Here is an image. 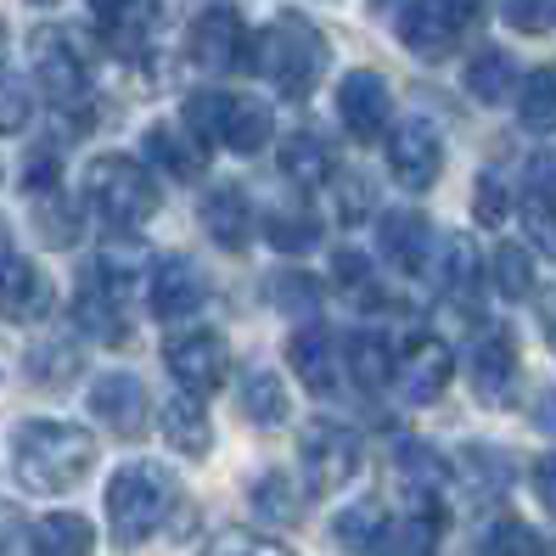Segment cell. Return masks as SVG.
I'll return each mask as SVG.
<instances>
[{"label":"cell","mask_w":556,"mask_h":556,"mask_svg":"<svg viewBox=\"0 0 556 556\" xmlns=\"http://www.w3.org/2000/svg\"><path fill=\"white\" fill-rule=\"evenodd\" d=\"M96 551V529L79 511H51L28 529V556H90Z\"/></svg>","instance_id":"obj_23"},{"label":"cell","mask_w":556,"mask_h":556,"mask_svg":"<svg viewBox=\"0 0 556 556\" xmlns=\"http://www.w3.org/2000/svg\"><path fill=\"white\" fill-rule=\"evenodd\" d=\"M349 371H354V382L366 388V394H377V388L394 377V354H388V343L377 332H354L349 338Z\"/></svg>","instance_id":"obj_31"},{"label":"cell","mask_w":556,"mask_h":556,"mask_svg":"<svg viewBox=\"0 0 556 556\" xmlns=\"http://www.w3.org/2000/svg\"><path fill=\"white\" fill-rule=\"evenodd\" d=\"M90 410H96V421H102L108 433H118V439H141V433H147V421H152L147 382H141V377H129V371L96 377V388H90Z\"/></svg>","instance_id":"obj_12"},{"label":"cell","mask_w":556,"mask_h":556,"mask_svg":"<svg viewBox=\"0 0 556 556\" xmlns=\"http://www.w3.org/2000/svg\"><path fill=\"white\" fill-rule=\"evenodd\" d=\"M281 175L292 186H320L338 175V157H332V141L315 136V129H299V136L281 141Z\"/></svg>","instance_id":"obj_24"},{"label":"cell","mask_w":556,"mask_h":556,"mask_svg":"<svg viewBox=\"0 0 556 556\" xmlns=\"http://www.w3.org/2000/svg\"><path fill=\"white\" fill-rule=\"evenodd\" d=\"M74 320L79 332L96 338V343H124L129 338V276L118 258H90L79 270V287H74Z\"/></svg>","instance_id":"obj_6"},{"label":"cell","mask_w":556,"mask_h":556,"mask_svg":"<svg viewBox=\"0 0 556 556\" xmlns=\"http://www.w3.org/2000/svg\"><path fill=\"white\" fill-rule=\"evenodd\" d=\"M163 366L175 371V382L186 394H214V388H225V377H231V349L214 332H186V338L163 343Z\"/></svg>","instance_id":"obj_11"},{"label":"cell","mask_w":556,"mask_h":556,"mask_svg":"<svg viewBox=\"0 0 556 556\" xmlns=\"http://www.w3.org/2000/svg\"><path fill=\"white\" fill-rule=\"evenodd\" d=\"M394 478L410 489L416 501H433L439 489H444V478H450V467H444V455H439L433 444L405 439V444L394 450Z\"/></svg>","instance_id":"obj_26"},{"label":"cell","mask_w":556,"mask_h":556,"mask_svg":"<svg viewBox=\"0 0 556 556\" xmlns=\"http://www.w3.org/2000/svg\"><path fill=\"white\" fill-rule=\"evenodd\" d=\"M529 191H545V198H556V152H540L529 163Z\"/></svg>","instance_id":"obj_50"},{"label":"cell","mask_w":556,"mask_h":556,"mask_svg":"<svg viewBox=\"0 0 556 556\" xmlns=\"http://www.w3.org/2000/svg\"><path fill=\"white\" fill-rule=\"evenodd\" d=\"M163 439H169L180 455H208L214 444V428H208V410L198 394H175L163 405Z\"/></svg>","instance_id":"obj_25"},{"label":"cell","mask_w":556,"mask_h":556,"mask_svg":"<svg viewBox=\"0 0 556 556\" xmlns=\"http://www.w3.org/2000/svg\"><path fill=\"white\" fill-rule=\"evenodd\" d=\"M265 237H270L276 253H309L320 242V219L309 208H276L265 219Z\"/></svg>","instance_id":"obj_33"},{"label":"cell","mask_w":556,"mask_h":556,"mask_svg":"<svg viewBox=\"0 0 556 556\" xmlns=\"http://www.w3.org/2000/svg\"><path fill=\"white\" fill-rule=\"evenodd\" d=\"M534 489H540V506L556 517V455H545V462L534 467Z\"/></svg>","instance_id":"obj_51"},{"label":"cell","mask_w":556,"mask_h":556,"mask_svg":"<svg viewBox=\"0 0 556 556\" xmlns=\"http://www.w3.org/2000/svg\"><path fill=\"white\" fill-rule=\"evenodd\" d=\"M332 270H338V287L349 292L354 304H377L382 299V287H377V270L366 265V258H359L354 248H343L338 258H332Z\"/></svg>","instance_id":"obj_40"},{"label":"cell","mask_w":556,"mask_h":556,"mask_svg":"<svg viewBox=\"0 0 556 556\" xmlns=\"http://www.w3.org/2000/svg\"><path fill=\"white\" fill-rule=\"evenodd\" d=\"M326 62H332V46H326V35L299 12H281L265 35L253 40V68L265 74V85L281 102H304L320 85Z\"/></svg>","instance_id":"obj_2"},{"label":"cell","mask_w":556,"mask_h":556,"mask_svg":"<svg viewBox=\"0 0 556 556\" xmlns=\"http://www.w3.org/2000/svg\"><path fill=\"white\" fill-rule=\"evenodd\" d=\"M147 157H157L175 180L208 175V147L191 136V129H180V124H152V129H147Z\"/></svg>","instance_id":"obj_21"},{"label":"cell","mask_w":556,"mask_h":556,"mask_svg":"<svg viewBox=\"0 0 556 556\" xmlns=\"http://www.w3.org/2000/svg\"><path fill=\"white\" fill-rule=\"evenodd\" d=\"M124 7H129V0H90V12H96V23H102V28H108V23H118V17H124Z\"/></svg>","instance_id":"obj_53"},{"label":"cell","mask_w":556,"mask_h":556,"mask_svg":"<svg viewBox=\"0 0 556 556\" xmlns=\"http://www.w3.org/2000/svg\"><path fill=\"white\" fill-rule=\"evenodd\" d=\"M472 388L483 405H506L517 394V338L506 332V326H495V332H483L478 349H472Z\"/></svg>","instance_id":"obj_18"},{"label":"cell","mask_w":556,"mask_h":556,"mask_svg":"<svg viewBox=\"0 0 556 556\" xmlns=\"http://www.w3.org/2000/svg\"><path fill=\"white\" fill-rule=\"evenodd\" d=\"M394 377H400V388H405V400L433 405L444 388H450V377H455V354H450L444 338H410L405 354L394 359Z\"/></svg>","instance_id":"obj_16"},{"label":"cell","mask_w":556,"mask_h":556,"mask_svg":"<svg viewBox=\"0 0 556 556\" xmlns=\"http://www.w3.org/2000/svg\"><path fill=\"white\" fill-rule=\"evenodd\" d=\"M203 299H208V281H203V270L191 265V258H180V253L157 258L152 287H147V304H152L157 320H191L203 309Z\"/></svg>","instance_id":"obj_15"},{"label":"cell","mask_w":556,"mask_h":556,"mask_svg":"<svg viewBox=\"0 0 556 556\" xmlns=\"http://www.w3.org/2000/svg\"><path fill=\"white\" fill-rule=\"evenodd\" d=\"M522 225H529L534 248H545L556 258V198H545V191H529L522 198Z\"/></svg>","instance_id":"obj_42"},{"label":"cell","mask_w":556,"mask_h":556,"mask_svg":"<svg viewBox=\"0 0 556 556\" xmlns=\"http://www.w3.org/2000/svg\"><path fill=\"white\" fill-rule=\"evenodd\" d=\"M382 529H388V511H382L377 501H366V506H349V511H338V522H332L338 545H343V551H359V556H377Z\"/></svg>","instance_id":"obj_29"},{"label":"cell","mask_w":556,"mask_h":556,"mask_svg":"<svg viewBox=\"0 0 556 556\" xmlns=\"http://www.w3.org/2000/svg\"><path fill=\"white\" fill-rule=\"evenodd\" d=\"M35 225H40V242H51V248H74L79 242V219L62 208L56 191H35Z\"/></svg>","instance_id":"obj_37"},{"label":"cell","mask_w":556,"mask_h":556,"mask_svg":"<svg viewBox=\"0 0 556 556\" xmlns=\"http://www.w3.org/2000/svg\"><path fill=\"white\" fill-rule=\"evenodd\" d=\"M56 175H62V147H35L23 163V191H56Z\"/></svg>","instance_id":"obj_46"},{"label":"cell","mask_w":556,"mask_h":556,"mask_svg":"<svg viewBox=\"0 0 556 556\" xmlns=\"http://www.w3.org/2000/svg\"><path fill=\"white\" fill-rule=\"evenodd\" d=\"M545 556H556V545H551V551H545Z\"/></svg>","instance_id":"obj_58"},{"label":"cell","mask_w":556,"mask_h":556,"mask_svg":"<svg viewBox=\"0 0 556 556\" xmlns=\"http://www.w3.org/2000/svg\"><path fill=\"white\" fill-rule=\"evenodd\" d=\"M0 56H7V23H0Z\"/></svg>","instance_id":"obj_56"},{"label":"cell","mask_w":556,"mask_h":556,"mask_svg":"<svg viewBox=\"0 0 556 556\" xmlns=\"http://www.w3.org/2000/svg\"><path fill=\"white\" fill-rule=\"evenodd\" d=\"M203 556H292L281 540H270V534H253V529H225V534H214L208 540V551Z\"/></svg>","instance_id":"obj_41"},{"label":"cell","mask_w":556,"mask_h":556,"mask_svg":"<svg viewBox=\"0 0 556 556\" xmlns=\"http://www.w3.org/2000/svg\"><path fill=\"white\" fill-rule=\"evenodd\" d=\"M28 113H35V96H28L23 79L0 74V136H17V129L28 124Z\"/></svg>","instance_id":"obj_43"},{"label":"cell","mask_w":556,"mask_h":556,"mask_svg":"<svg viewBox=\"0 0 556 556\" xmlns=\"http://www.w3.org/2000/svg\"><path fill=\"white\" fill-rule=\"evenodd\" d=\"M478 556H540V534L529 529V522H517V517H501V522L483 529Z\"/></svg>","instance_id":"obj_35"},{"label":"cell","mask_w":556,"mask_h":556,"mask_svg":"<svg viewBox=\"0 0 556 556\" xmlns=\"http://www.w3.org/2000/svg\"><path fill=\"white\" fill-rule=\"evenodd\" d=\"M439 281H444V292H450V299H467V292H472V281H478V253H472V242H467V237L444 242V258H439Z\"/></svg>","instance_id":"obj_38"},{"label":"cell","mask_w":556,"mask_h":556,"mask_svg":"<svg viewBox=\"0 0 556 556\" xmlns=\"http://www.w3.org/2000/svg\"><path fill=\"white\" fill-rule=\"evenodd\" d=\"M338 214L354 225V219H366L371 214V180H354V175H343L338 180Z\"/></svg>","instance_id":"obj_49"},{"label":"cell","mask_w":556,"mask_h":556,"mask_svg":"<svg viewBox=\"0 0 556 556\" xmlns=\"http://www.w3.org/2000/svg\"><path fill=\"white\" fill-rule=\"evenodd\" d=\"M175 511H180V483H175L169 467L129 462V467L113 472V483H108V522H113V540L124 551H136L157 529H169Z\"/></svg>","instance_id":"obj_3"},{"label":"cell","mask_w":556,"mask_h":556,"mask_svg":"<svg viewBox=\"0 0 556 556\" xmlns=\"http://www.w3.org/2000/svg\"><path fill=\"white\" fill-rule=\"evenodd\" d=\"M186 129L208 147H231V152H258L265 141H276V118L270 108L248 102V96H225V90H203L186 102Z\"/></svg>","instance_id":"obj_5"},{"label":"cell","mask_w":556,"mask_h":556,"mask_svg":"<svg viewBox=\"0 0 556 556\" xmlns=\"http://www.w3.org/2000/svg\"><path fill=\"white\" fill-rule=\"evenodd\" d=\"M35 7H56V0H35Z\"/></svg>","instance_id":"obj_57"},{"label":"cell","mask_w":556,"mask_h":556,"mask_svg":"<svg viewBox=\"0 0 556 556\" xmlns=\"http://www.w3.org/2000/svg\"><path fill=\"white\" fill-rule=\"evenodd\" d=\"M203 231H208L219 248H231V253L248 248V237H253V208H248V191H242V186L208 191V203H203Z\"/></svg>","instance_id":"obj_22"},{"label":"cell","mask_w":556,"mask_h":556,"mask_svg":"<svg viewBox=\"0 0 556 556\" xmlns=\"http://www.w3.org/2000/svg\"><path fill=\"white\" fill-rule=\"evenodd\" d=\"M517 118L529 136H556V68H534L517 90Z\"/></svg>","instance_id":"obj_28"},{"label":"cell","mask_w":556,"mask_h":556,"mask_svg":"<svg viewBox=\"0 0 556 556\" xmlns=\"http://www.w3.org/2000/svg\"><path fill=\"white\" fill-rule=\"evenodd\" d=\"M388 113H394V96H388V79L377 68L343 74V85H338V118H343L349 136L377 141L382 129H388Z\"/></svg>","instance_id":"obj_13"},{"label":"cell","mask_w":556,"mask_h":556,"mask_svg":"<svg viewBox=\"0 0 556 556\" xmlns=\"http://www.w3.org/2000/svg\"><path fill=\"white\" fill-rule=\"evenodd\" d=\"M51 315V281L28 265V258H0V320L12 326H35Z\"/></svg>","instance_id":"obj_17"},{"label":"cell","mask_w":556,"mask_h":556,"mask_svg":"<svg viewBox=\"0 0 556 556\" xmlns=\"http://www.w3.org/2000/svg\"><path fill=\"white\" fill-rule=\"evenodd\" d=\"M12 253V237H7V225H0V258H7Z\"/></svg>","instance_id":"obj_55"},{"label":"cell","mask_w":556,"mask_h":556,"mask_svg":"<svg viewBox=\"0 0 556 556\" xmlns=\"http://www.w3.org/2000/svg\"><path fill=\"white\" fill-rule=\"evenodd\" d=\"M467 90L478 96V102H506V96L517 90V62L506 51H478L472 68H467Z\"/></svg>","instance_id":"obj_30"},{"label":"cell","mask_w":556,"mask_h":556,"mask_svg":"<svg viewBox=\"0 0 556 556\" xmlns=\"http://www.w3.org/2000/svg\"><path fill=\"white\" fill-rule=\"evenodd\" d=\"M472 208H478V225H489V231H495V225L506 219V186L495 180V175H478V191H472Z\"/></svg>","instance_id":"obj_47"},{"label":"cell","mask_w":556,"mask_h":556,"mask_svg":"<svg viewBox=\"0 0 556 556\" xmlns=\"http://www.w3.org/2000/svg\"><path fill=\"white\" fill-rule=\"evenodd\" d=\"M551 17H556V0H506V23L522 28V35H540Z\"/></svg>","instance_id":"obj_48"},{"label":"cell","mask_w":556,"mask_h":556,"mask_svg":"<svg viewBox=\"0 0 556 556\" xmlns=\"http://www.w3.org/2000/svg\"><path fill=\"white\" fill-rule=\"evenodd\" d=\"M287 366L299 377L309 394H332L338 388V343L326 326H304V332H292L287 343Z\"/></svg>","instance_id":"obj_19"},{"label":"cell","mask_w":556,"mask_h":556,"mask_svg":"<svg viewBox=\"0 0 556 556\" xmlns=\"http://www.w3.org/2000/svg\"><path fill=\"white\" fill-rule=\"evenodd\" d=\"M248 416L258 428H281L287 421V388L276 382V371H253L248 377Z\"/></svg>","instance_id":"obj_36"},{"label":"cell","mask_w":556,"mask_h":556,"mask_svg":"<svg viewBox=\"0 0 556 556\" xmlns=\"http://www.w3.org/2000/svg\"><path fill=\"white\" fill-rule=\"evenodd\" d=\"M79 377V349L68 338H51V343H35L28 349V382L40 388H62Z\"/></svg>","instance_id":"obj_32"},{"label":"cell","mask_w":556,"mask_h":556,"mask_svg":"<svg viewBox=\"0 0 556 556\" xmlns=\"http://www.w3.org/2000/svg\"><path fill=\"white\" fill-rule=\"evenodd\" d=\"M388 169H394L400 186L410 191H428L444 169V147H439V129L428 118H410L394 129V141H388Z\"/></svg>","instance_id":"obj_14"},{"label":"cell","mask_w":556,"mask_h":556,"mask_svg":"<svg viewBox=\"0 0 556 556\" xmlns=\"http://www.w3.org/2000/svg\"><path fill=\"white\" fill-rule=\"evenodd\" d=\"M191 62L203 74H242L253 68V35L242 28V17L231 7H208L191 23Z\"/></svg>","instance_id":"obj_10"},{"label":"cell","mask_w":556,"mask_h":556,"mask_svg":"<svg viewBox=\"0 0 556 556\" xmlns=\"http://www.w3.org/2000/svg\"><path fill=\"white\" fill-rule=\"evenodd\" d=\"M299 467H304L309 495H338L359 472V439L338 428V421H309L299 433Z\"/></svg>","instance_id":"obj_7"},{"label":"cell","mask_w":556,"mask_h":556,"mask_svg":"<svg viewBox=\"0 0 556 556\" xmlns=\"http://www.w3.org/2000/svg\"><path fill=\"white\" fill-rule=\"evenodd\" d=\"M428 248H433V225H428V214L394 208V214L382 219V253H388V265H394V270L421 276V265H428Z\"/></svg>","instance_id":"obj_20"},{"label":"cell","mask_w":556,"mask_h":556,"mask_svg":"<svg viewBox=\"0 0 556 556\" xmlns=\"http://www.w3.org/2000/svg\"><path fill=\"white\" fill-rule=\"evenodd\" d=\"M377 556H439L433 551V517L421 511V517H405V522H388Z\"/></svg>","instance_id":"obj_34"},{"label":"cell","mask_w":556,"mask_h":556,"mask_svg":"<svg viewBox=\"0 0 556 556\" xmlns=\"http://www.w3.org/2000/svg\"><path fill=\"white\" fill-rule=\"evenodd\" d=\"M495 287H501V299H529L534 292V265H529V253L522 248H511V242H501L495 248Z\"/></svg>","instance_id":"obj_39"},{"label":"cell","mask_w":556,"mask_h":556,"mask_svg":"<svg viewBox=\"0 0 556 556\" xmlns=\"http://www.w3.org/2000/svg\"><path fill=\"white\" fill-rule=\"evenodd\" d=\"M472 7H478V0H405V12H400V40H405V51L428 56V62L450 56L455 40L467 35Z\"/></svg>","instance_id":"obj_8"},{"label":"cell","mask_w":556,"mask_h":556,"mask_svg":"<svg viewBox=\"0 0 556 556\" xmlns=\"http://www.w3.org/2000/svg\"><path fill=\"white\" fill-rule=\"evenodd\" d=\"M529 421H534L540 433H551V439H556V388H545V394L534 400V416H529Z\"/></svg>","instance_id":"obj_52"},{"label":"cell","mask_w":556,"mask_h":556,"mask_svg":"<svg viewBox=\"0 0 556 556\" xmlns=\"http://www.w3.org/2000/svg\"><path fill=\"white\" fill-rule=\"evenodd\" d=\"M96 467V439L74 421H23L12 439V472L28 495H68Z\"/></svg>","instance_id":"obj_1"},{"label":"cell","mask_w":556,"mask_h":556,"mask_svg":"<svg viewBox=\"0 0 556 556\" xmlns=\"http://www.w3.org/2000/svg\"><path fill=\"white\" fill-rule=\"evenodd\" d=\"M455 472L467 478V495L472 501H501L506 489H511V462L501 450H489V444H467L462 455H455Z\"/></svg>","instance_id":"obj_27"},{"label":"cell","mask_w":556,"mask_h":556,"mask_svg":"<svg viewBox=\"0 0 556 556\" xmlns=\"http://www.w3.org/2000/svg\"><path fill=\"white\" fill-rule=\"evenodd\" d=\"M270 299H276L281 309H292V315H309V309L320 304V287H315V276L292 270V276H276V281H270Z\"/></svg>","instance_id":"obj_44"},{"label":"cell","mask_w":556,"mask_h":556,"mask_svg":"<svg viewBox=\"0 0 556 556\" xmlns=\"http://www.w3.org/2000/svg\"><path fill=\"white\" fill-rule=\"evenodd\" d=\"M540 326H545V338H551V349H556V299L545 304V315H540Z\"/></svg>","instance_id":"obj_54"},{"label":"cell","mask_w":556,"mask_h":556,"mask_svg":"<svg viewBox=\"0 0 556 556\" xmlns=\"http://www.w3.org/2000/svg\"><path fill=\"white\" fill-rule=\"evenodd\" d=\"M253 506L265 511V517H281V522L299 517V501H292V483H287L281 472H265V478L253 483Z\"/></svg>","instance_id":"obj_45"},{"label":"cell","mask_w":556,"mask_h":556,"mask_svg":"<svg viewBox=\"0 0 556 556\" xmlns=\"http://www.w3.org/2000/svg\"><path fill=\"white\" fill-rule=\"evenodd\" d=\"M35 74H40L46 96L62 108H74L90 90V56H85L74 28H40L35 35Z\"/></svg>","instance_id":"obj_9"},{"label":"cell","mask_w":556,"mask_h":556,"mask_svg":"<svg viewBox=\"0 0 556 556\" xmlns=\"http://www.w3.org/2000/svg\"><path fill=\"white\" fill-rule=\"evenodd\" d=\"M85 203H90V214L102 225H113V231H141V225L157 214L163 191H157V180L141 169L136 157L108 152V157H96L85 169Z\"/></svg>","instance_id":"obj_4"}]
</instances>
